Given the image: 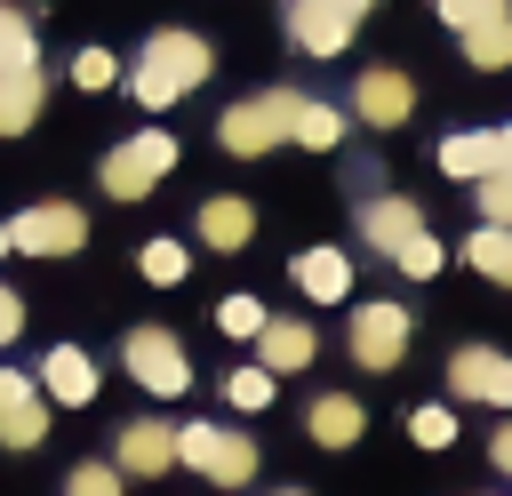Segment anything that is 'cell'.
<instances>
[{"label":"cell","instance_id":"6da1fadb","mask_svg":"<svg viewBox=\"0 0 512 496\" xmlns=\"http://www.w3.org/2000/svg\"><path fill=\"white\" fill-rule=\"evenodd\" d=\"M208 64H216V56H208V40L168 24V32H152V40H144V56H136V72H128V96H136L144 112H168L176 96H192V88L208 80Z\"/></svg>","mask_w":512,"mask_h":496},{"label":"cell","instance_id":"7a4b0ae2","mask_svg":"<svg viewBox=\"0 0 512 496\" xmlns=\"http://www.w3.org/2000/svg\"><path fill=\"white\" fill-rule=\"evenodd\" d=\"M296 112H304V96H296V88H264V96H240V104L216 120V136H224V152L256 160V152H272V144H288V136H296Z\"/></svg>","mask_w":512,"mask_h":496},{"label":"cell","instance_id":"3957f363","mask_svg":"<svg viewBox=\"0 0 512 496\" xmlns=\"http://www.w3.org/2000/svg\"><path fill=\"white\" fill-rule=\"evenodd\" d=\"M176 464L208 472L216 488H248L256 480V440L248 432H216V424H184L176 432Z\"/></svg>","mask_w":512,"mask_h":496},{"label":"cell","instance_id":"277c9868","mask_svg":"<svg viewBox=\"0 0 512 496\" xmlns=\"http://www.w3.org/2000/svg\"><path fill=\"white\" fill-rule=\"evenodd\" d=\"M120 360H128V376H136L144 392H160V400L192 392V360H184V344H176L168 328H152V320L120 336Z\"/></svg>","mask_w":512,"mask_h":496},{"label":"cell","instance_id":"5b68a950","mask_svg":"<svg viewBox=\"0 0 512 496\" xmlns=\"http://www.w3.org/2000/svg\"><path fill=\"white\" fill-rule=\"evenodd\" d=\"M168 168H176V136H168V128H144V136H128V144L104 160V192H112V200H144Z\"/></svg>","mask_w":512,"mask_h":496},{"label":"cell","instance_id":"8992f818","mask_svg":"<svg viewBox=\"0 0 512 496\" xmlns=\"http://www.w3.org/2000/svg\"><path fill=\"white\" fill-rule=\"evenodd\" d=\"M80 240H88V216L72 200H40L8 224V248H24V256H72Z\"/></svg>","mask_w":512,"mask_h":496},{"label":"cell","instance_id":"52a82bcc","mask_svg":"<svg viewBox=\"0 0 512 496\" xmlns=\"http://www.w3.org/2000/svg\"><path fill=\"white\" fill-rule=\"evenodd\" d=\"M408 352V312L400 304H360L352 312V360L360 368H400Z\"/></svg>","mask_w":512,"mask_h":496},{"label":"cell","instance_id":"ba28073f","mask_svg":"<svg viewBox=\"0 0 512 496\" xmlns=\"http://www.w3.org/2000/svg\"><path fill=\"white\" fill-rule=\"evenodd\" d=\"M448 392H464V400H488V408H512V352L464 344V352L448 360Z\"/></svg>","mask_w":512,"mask_h":496},{"label":"cell","instance_id":"9c48e42d","mask_svg":"<svg viewBox=\"0 0 512 496\" xmlns=\"http://www.w3.org/2000/svg\"><path fill=\"white\" fill-rule=\"evenodd\" d=\"M352 112L368 120V128H400L408 112H416V88H408V72H360V88H352Z\"/></svg>","mask_w":512,"mask_h":496},{"label":"cell","instance_id":"30bf717a","mask_svg":"<svg viewBox=\"0 0 512 496\" xmlns=\"http://www.w3.org/2000/svg\"><path fill=\"white\" fill-rule=\"evenodd\" d=\"M416 232H424L416 200H400V192H384V200H360V240H368L376 256H400Z\"/></svg>","mask_w":512,"mask_h":496},{"label":"cell","instance_id":"8fae6325","mask_svg":"<svg viewBox=\"0 0 512 496\" xmlns=\"http://www.w3.org/2000/svg\"><path fill=\"white\" fill-rule=\"evenodd\" d=\"M288 40H296L304 56H344L352 16H336L328 0H288Z\"/></svg>","mask_w":512,"mask_h":496},{"label":"cell","instance_id":"7c38bea8","mask_svg":"<svg viewBox=\"0 0 512 496\" xmlns=\"http://www.w3.org/2000/svg\"><path fill=\"white\" fill-rule=\"evenodd\" d=\"M40 392L64 400V408H88V400H96V360H88L80 344H56V352L40 360Z\"/></svg>","mask_w":512,"mask_h":496},{"label":"cell","instance_id":"4fadbf2b","mask_svg":"<svg viewBox=\"0 0 512 496\" xmlns=\"http://www.w3.org/2000/svg\"><path fill=\"white\" fill-rule=\"evenodd\" d=\"M120 464H128L136 480L168 472V464H176V424H160V416H136V424H120Z\"/></svg>","mask_w":512,"mask_h":496},{"label":"cell","instance_id":"5bb4252c","mask_svg":"<svg viewBox=\"0 0 512 496\" xmlns=\"http://www.w3.org/2000/svg\"><path fill=\"white\" fill-rule=\"evenodd\" d=\"M304 424H312V440H320V448H352V440L368 432V408H360L352 392H320Z\"/></svg>","mask_w":512,"mask_h":496},{"label":"cell","instance_id":"9a60e30c","mask_svg":"<svg viewBox=\"0 0 512 496\" xmlns=\"http://www.w3.org/2000/svg\"><path fill=\"white\" fill-rule=\"evenodd\" d=\"M248 232H256V208L248 200H232V192H216V200H200V240L208 248H248Z\"/></svg>","mask_w":512,"mask_h":496},{"label":"cell","instance_id":"2e32d148","mask_svg":"<svg viewBox=\"0 0 512 496\" xmlns=\"http://www.w3.org/2000/svg\"><path fill=\"white\" fill-rule=\"evenodd\" d=\"M440 168H448V176H464V184L496 176V128H464V136H440Z\"/></svg>","mask_w":512,"mask_h":496},{"label":"cell","instance_id":"e0dca14e","mask_svg":"<svg viewBox=\"0 0 512 496\" xmlns=\"http://www.w3.org/2000/svg\"><path fill=\"white\" fill-rule=\"evenodd\" d=\"M296 288H304L312 304H336V296L352 288V264H344V248H304V256H296Z\"/></svg>","mask_w":512,"mask_h":496},{"label":"cell","instance_id":"ac0fdd59","mask_svg":"<svg viewBox=\"0 0 512 496\" xmlns=\"http://www.w3.org/2000/svg\"><path fill=\"white\" fill-rule=\"evenodd\" d=\"M48 104V80L40 72H0V136H24Z\"/></svg>","mask_w":512,"mask_h":496},{"label":"cell","instance_id":"d6986e66","mask_svg":"<svg viewBox=\"0 0 512 496\" xmlns=\"http://www.w3.org/2000/svg\"><path fill=\"white\" fill-rule=\"evenodd\" d=\"M256 368H272V376H288V368H304L312 360V328L304 320H264V336H256Z\"/></svg>","mask_w":512,"mask_h":496},{"label":"cell","instance_id":"ffe728a7","mask_svg":"<svg viewBox=\"0 0 512 496\" xmlns=\"http://www.w3.org/2000/svg\"><path fill=\"white\" fill-rule=\"evenodd\" d=\"M464 264L472 272H488V280H504L512 288V224H480L472 240H464Z\"/></svg>","mask_w":512,"mask_h":496},{"label":"cell","instance_id":"44dd1931","mask_svg":"<svg viewBox=\"0 0 512 496\" xmlns=\"http://www.w3.org/2000/svg\"><path fill=\"white\" fill-rule=\"evenodd\" d=\"M464 64H472V72H504V64H512V16L472 24V32H464Z\"/></svg>","mask_w":512,"mask_h":496},{"label":"cell","instance_id":"7402d4cb","mask_svg":"<svg viewBox=\"0 0 512 496\" xmlns=\"http://www.w3.org/2000/svg\"><path fill=\"white\" fill-rule=\"evenodd\" d=\"M0 72H40V40L24 8H0Z\"/></svg>","mask_w":512,"mask_h":496},{"label":"cell","instance_id":"603a6c76","mask_svg":"<svg viewBox=\"0 0 512 496\" xmlns=\"http://www.w3.org/2000/svg\"><path fill=\"white\" fill-rule=\"evenodd\" d=\"M40 440H48V408H40V392L16 400V408H0V448H40Z\"/></svg>","mask_w":512,"mask_h":496},{"label":"cell","instance_id":"cb8c5ba5","mask_svg":"<svg viewBox=\"0 0 512 496\" xmlns=\"http://www.w3.org/2000/svg\"><path fill=\"white\" fill-rule=\"evenodd\" d=\"M136 264H144V280H152V288H176V280L192 272L184 240H144V256H136Z\"/></svg>","mask_w":512,"mask_h":496},{"label":"cell","instance_id":"d4e9b609","mask_svg":"<svg viewBox=\"0 0 512 496\" xmlns=\"http://www.w3.org/2000/svg\"><path fill=\"white\" fill-rule=\"evenodd\" d=\"M336 136H344V112H336V104H312V96H304V112H296V144L328 152Z\"/></svg>","mask_w":512,"mask_h":496},{"label":"cell","instance_id":"484cf974","mask_svg":"<svg viewBox=\"0 0 512 496\" xmlns=\"http://www.w3.org/2000/svg\"><path fill=\"white\" fill-rule=\"evenodd\" d=\"M264 320H272V312H264L256 296H224V304H216V328H224V336H264Z\"/></svg>","mask_w":512,"mask_h":496},{"label":"cell","instance_id":"4316f807","mask_svg":"<svg viewBox=\"0 0 512 496\" xmlns=\"http://www.w3.org/2000/svg\"><path fill=\"white\" fill-rule=\"evenodd\" d=\"M224 400L232 408H272V368H232L224 376Z\"/></svg>","mask_w":512,"mask_h":496},{"label":"cell","instance_id":"83f0119b","mask_svg":"<svg viewBox=\"0 0 512 496\" xmlns=\"http://www.w3.org/2000/svg\"><path fill=\"white\" fill-rule=\"evenodd\" d=\"M496 16H512V0H440L448 32H472V24H496Z\"/></svg>","mask_w":512,"mask_h":496},{"label":"cell","instance_id":"f1b7e54d","mask_svg":"<svg viewBox=\"0 0 512 496\" xmlns=\"http://www.w3.org/2000/svg\"><path fill=\"white\" fill-rule=\"evenodd\" d=\"M392 264H400L408 280H432V272H440V240H432V232H416V240H408V248H400Z\"/></svg>","mask_w":512,"mask_h":496},{"label":"cell","instance_id":"f546056e","mask_svg":"<svg viewBox=\"0 0 512 496\" xmlns=\"http://www.w3.org/2000/svg\"><path fill=\"white\" fill-rule=\"evenodd\" d=\"M408 432H416V448H448V440H456V416H448V408H416Z\"/></svg>","mask_w":512,"mask_h":496},{"label":"cell","instance_id":"4dcf8cb0","mask_svg":"<svg viewBox=\"0 0 512 496\" xmlns=\"http://www.w3.org/2000/svg\"><path fill=\"white\" fill-rule=\"evenodd\" d=\"M64 496H120V472H112V464H72Z\"/></svg>","mask_w":512,"mask_h":496},{"label":"cell","instance_id":"1f68e13d","mask_svg":"<svg viewBox=\"0 0 512 496\" xmlns=\"http://www.w3.org/2000/svg\"><path fill=\"white\" fill-rule=\"evenodd\" d=\"M480 224H512V176H480Z\"/></svg>","mask_w":512,"mask_h":496},{"label":"cell","instance_id":"d6a6232c","mask_svg":"<svg viewBox=\"0 0 512 496\" xmlns=\"http://www.w3.org/2000/svg\"><path fill=\"white\" fill-rule=\"evenodd\" d=\"M72 80H80V88H112V80H120V64H112L104 48H80V56H72Z\"/></svg>","mask_w":512,"mask_h":496},{"label":"cell","instance_id":"836d02e7","mask_svg":"<svg viewBox=\"0 0 512 496\" xmlns=\"http://www.w3.org/2000/svg\"><path fill=\"white\" fill-rule=\"evenodd\" d=\"M32 392H40L32 376H16V368H0V408H16V400H32Z\"/></svg>","mask_w":512,"mask_h":496},{"label":"cell","instance_id":"e575fe53","mask_svg":"<svg viewBox=\"0 0 512 496\" xmlns=\"http://www.w3.org/2000/svg\"><path fill=\"white\" fill-rule=\"evenodd\" d=\"M24 328V304H16V288H0V344Z\"/></svg>","mask_w":512,"mask_h":496},{"label":"cell","instance_id":"d590c367","mask_svg":"<svg viewBox=\"0 0 512 496\" xmlns=\"http://www.w3.org/2000/svg\"><path fill=\"white\" fill-rule=\"evenodd\" d=\"M488 456H496V464L512 472V424H496V440H488Z\"/></svg>","mask_w":512,"mask_h":496},{"label":"cell","instance_id":"8d00e7d4","mask_svg":"<svg viewBox=\"0 0 512 496\" xmlns=\"http://www.w3.org/2000/svg\"><path fill=\"white\" fill-rule=\"evenodd\" d=\"M496 176H512V128H496Z\"/></svg>","mask_w":512,"mask_h":496},{"label":"cell","instance_id":"74e56055","mask_svg":"<svg viewBox=\"0 0 512 496\" xmlns=\"http://www.w3.org/2000/svg\"><path fill=\"white\" fill-rule=\"evenodd\" d=\"M328 8H336V16H352V24H360V16H368V8H376V0H328Z\"/></svg>","mask_w":512,"mask_h":496},{"label":"cell","instance_id":"f35d334b","mask_svg":"<svg viewBox=\"0 0 512 496\" xmlns=\"http://www.w3.org/2000/svg\"><path fill=\"white\" fill-rule=\"evenodd\" d=\"M0 256H8V224H0Z\"/></svg>","mask_w":512,"mask_h":496},{"label":"cell","instance_id":"ab89813d","mask_svg":"<svg viewBox=\"0 0 512 496\" xmlns=\"http://www.w3.org/2000/svg\"><path fill=\"white\" fill-rule=\"evenodd\" d=\"M280 496H304V488H280Z\"/></svg>","mask_w":512,"mask_h":496}]
</instances>
